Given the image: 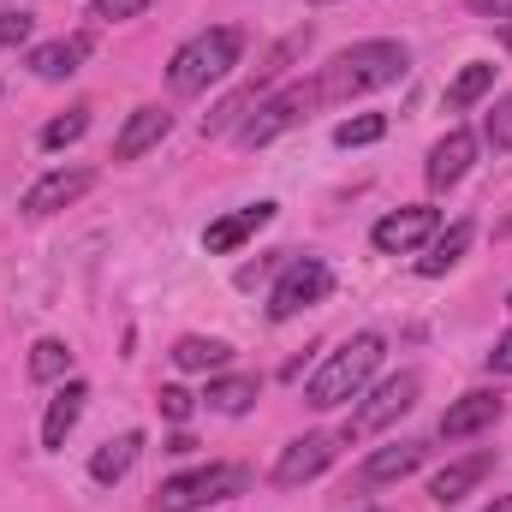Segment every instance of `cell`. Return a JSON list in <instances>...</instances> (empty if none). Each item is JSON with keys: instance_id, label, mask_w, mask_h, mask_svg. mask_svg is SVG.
<instances>
[{"instance_id": "1", "label": "cell", "mask_w": 512, "mask_h": 512, "mask_svg": "<svg viewBox=\"0 0 512 512\" xmlns=\"http://www.w3.org/2000/svg\"><path fill=\"white\" fill-rule=\"evenodd\" d=\"M405 72H411V48L393 42V36H370V42L340 48V54L316 72V96H322V108H340V102H352V96L393 90Z\"/></svg>"}, {"instance_id": "2", "label": "cell", "mask_w": 512, "mask_h": 512, "mask_svg": "<svg viewBox=\"0 0 512 512\" xmlns=\"http://www.w3.org/2000/svg\"><path fill=\"white\" fill-rule=\"evenodd\" d=\"M382 358H387V340L376 334V328L340 340V346L310 370V382H304V405H310V411H340V405H352L364 387L376 382Z\"/></svg>"}, {"instance_id": "3", "label": "cell", "mask_w": 512, "mask_h": 512, "mask_svg": "<svg viewBox=\"0 0 512 512\" xmlns=\"http://www.w3.org/2000/svg\"><path fill=\"white\" fill-rule=\"evenodd\" d=\"M239 60H245V30H239V24H209V30H197L191 42L173 48V60H167V90H173V96H203L209 84L233 78Z\"/></svg>"}, {"instance_id": "4", "label": "cell", "mask_w": 512, "mask_h": 512, "mask_svg": "<svg viewBox=\"0 0 512 512\" xmlns=\"http://www.w3.org/2000/svg\"><path fill=\"white\" fill-rule=\"evenodd\" d=\"M245 489H251L245 465H197V471H179V477H167L155 489V512H203L245 495Z\"/></svg>"}, {"instance_id": "5", "label": "cell", "mask_w": 512, "mask_h": 512, "mask_svg": "<svg viewBox=\"0 0 512 512\" xmlns=\"http://www.w3.org/2000/svg\"><path fill=\"white\" fill-rule=\"evenodd\" d=\"M417 393H423V376H417V370H399V376H387V382L364 387V393L352 399V417H346L340 441H370V435H382L387 423H399V417L417 405Z\"/></svg>"}, {"instance_id": "6", "label": "cell", "mask_w": 512, "mask_h": 512, "mask_svg": "<svg viewBox=\"0 0 512 512\" xmlns=\"http://www.w3.org/2000/svg\"><path fill=\"white\" fill-rule=\"evenodd\" d=\"M310 108H322V96H316V78L310 84H286V90H274V96H262L251 108V120L233 131V143L239 149H268L274 137H286V131H298L310 120Z\"/></svg>"}, {"instance_id": "7", "label": "cell", "mask_w": 512, "mask_h": 512, "mask_svg": "<svg viewBox=\"0 0 512 512\" xmlns=\"http://www.w3.org/2000/svg\"><path fill=\"white\" fill-rule=\"evenodd\" d=\"M328 292H334V268L322 256H286L268 286V322H292V316L316 310Z\"/></svg>"}, {"instance_id": "8", "label": "cell", "mask_w": 512, "mask_h": 512, "mask_svg": "<svg viewBox=\"0 0 512 512\" xmlns=\"http://www.w3.org/2000/svg\"><path fill=\"white\" fill-rule=\"evenodd\" d=\"M334 459H340V435L310 429V435H298V441H286V447H280V459H274L268 483H274V489H304V483H316Z\"/></svg>"}, {"instance_id": "9", "label": "cell", "mask_w": 512, "mask_h": 512, "mask_svg": "<svg viewBox=\"0 0 512 512\" xmlns=\"http://www.w3.org/2000/svg\"><path fill=\"white\" fill-rule=\"evenodd\" d=\"M435 233H441V209L435 203H411V209H393V215H382L370 227V245L382 256H411V251H423Z\"/></svg>"}, {"instance_id": "10", "label": "cell", "mask_w": 512, "mask_h": 512, "mask_svg": "<svg viewBox=\"0 0 512 512\" xmlns=\"http://www.w3.org/2000/svg\"><path fill=\"white\" fill-rule=\"evenodd\" d=\"M90 191H96V173H90V167H54V173H42V179L18 197V209H24L30 221H48V215L72 209V203L90 197Z\"/></svg>"}, {"instance_id": "11", "label": "cell", "mask_w": 512, "mask_h": 512, "mask_svg": "<svg viewBox=\"0 0 512 512\" xmlns=\"http://www.w3.org/2000/svg\"><path fill=\"white\" fill-rule=\"evenodd\" d=\"M501 411H507V393H501V387H471V393H459V399L441 411L435 429H441V441H471V435L495 429Z\"/></svg>"}, {"instance_id": "12", "label": "cell", "mask_w": 512, "mask_h": 512, "mask_svg": "<svg viewBox=\"0 0 512 512\" xmlns=\"http://www.w3.org/2000/svg\"><path fill=\"white\" fill-rule=\"evenodd\" d=\"M477 149H483V143H477L465 126H453L447 137H435V143H429V161H423V179H429V191H453V185L471 173Z\"/></svg>"}, {"instance_id": "13", "label": "cell", "mask_w": 512, "mask_h": 512, "mask_svg": "<svg viewBox=\"0 0 512 512\" xmlns=\"http://www.w3.org/2000/svg\"><path fill=\"white\" fill-rule=\"evenodd\" d=\"M274 209H280V203H268V197H262V203H245V209H233V215L209 221V227H203V251H209V256H233V251H245L256 233H262V227L274 221Z\"/></svg>"}, {"instance_id": "14", "label": "cell", "mask_w": 512, "mask_h": 512, "mask_svg": "<svg viewBox=\"0 0 512 512\" xmlns=\"http://www.w3.org/2000/svg\"><path fill=\"white\" fill-rule=\"evenodd\" d=\"M90 54H96V36H90V30H72V36H54V42L30 48V72L48 78V84H60V78H72V72H84Z\"/></svg>"}, {"instance_id": "15", "label": "cell", "mask_w": 512, "mask_h": 512, "mask_svg": "<svg viewBox=\"0 0 512 512\" xmlns=\"http://www.w3.org/2000/svg\"><path fill=\"white\" fill-rule=\"evenodd\" d=\"M429 459V441H393V447H376L364 465H358V489H382V483H405L417 465Z\"/></svg>"}, {"instance_id": "16", "label": "cell", "mask_w": 512, "mask_h": 512, "mask_svg": "<svg viewBox=\"0 0 512 512\" xmlns=\"http://www.w3.org/2000/svg\"><path fill=\"white\" fill-rule=\"evenodd\" d=\"M84 405H90V382L66 376V382H60V393L48 399V411H42V453H60V447H66V435L78 429Z\"/></svg>"}, {"instance_id": "17", "label": "cell", "mask_w": 512, "mask_h": 512, "mask_svg": "<svg viewBox=\"0 0 512 512\" xmlns=\"http://www.w3.org/2000/svg\"><path fill=\"white\" fill-rule=\"evenodd\" d=\"M167 131H173V114H167V108H155V102L131 108L126 126H120V137H114V161H143Z\"/></svg>"}, {"instance_id": "18", "label": "cell", "mask_w": 512, "mask_h": 512, "mask_svg": "<svg viewBox=\"0 0 512 512\" xmlns=\"http://www.w3.org/2000/svg\"><path fill=\"white\" fill-rule=\"evenodd\" d=\"M495 471V447H483V453H471V459H453L447 471H435V483H429V501L435 507H459L483 477Z\"/></svg>"}, {"instance_id": "19", "label": "cell", "mask_w": 512, "mask_h": 512, "mask_svg": "<svg viewBox=\"0 0 512 512\" xmlns=\"http://www.w3.org/2000/svg\"><path fill=\"white\" fill-rule=\"evenodd\" d=\"M471 239H477V221H453V227H441V233L423 245V256H417V274H423V280H441L447 268H459V262H465Z\"/></svg>"}, {"instance_id": "20", "label": "cell", "mask_w": 512, "mask_h": 512, "mask_svg": "<svg viewBox=\"0 0 512 512\" xmlns=\"http://www.w3.org/2000/svg\"><path fill=\"white\" fill-rule=\"evenodd\" d=\"M137 453H143V429H120V435H108V441L96 447V459H90V483H102V489L126 483L131 465H137Z\"/></svg>"}, {"instance_id": "21", "label": "cell", "mask_w": 512, "mask_h": 512, "mask_svg": "<svg viewBox=\"0 0 512 512\" xmlns=\"http://www.w3.org/2000/svg\"><path fill=\"white\" fill-rule=\"evenodd\" d=\"M185 376H221L227 364H233V346L227 340H215V334H185V340H173V352H167Z\"/></svg>"}, {"instance_id": "22", "label": "cell", "mask_w": 512, "mask_h": 512, "mask_svg": "<svg viewBox=\"0 0 512 512\" xmlns=\"http://www.w3.org/2000/svg\"><path fill=\"white\" fill-rule=\"evenodd\" d=\"M256 399H262V376H209L203 387V405L221 417H245Z\"/></svg>"}, {"instance_id": "23", "label": "cell", "mask_w": 512, "mask_h": 512, "mask_svg": "<svg viewBox=\"0 0 512 512\" xmlns=\"http://www.w3.org/2000/svg\"><path fill=\"white\" fill-rule=\"evenodd\" d=\"M495 72H501V66H489V60H471V66H459V78H453V84H447V96H441V102H447V114H465V108H477V102L495 90Z\"/></svg>"}, {"instance_id": "24", "label": "cell", "mask_w": 512, "mask_h": 512, "mask_svg": "<svg viewBox=\"0 0 512 512\" xmlns=\"http://www.w3.org/2000/svg\"><path fill=\"white\" fill-rule=\"evenodd\" d=\"M304 48H310V24H304V30H292V36H280V42L268 48V60L256 66V78H251L256 96H268V90H274V84L292 72V60H304Z\"/></svg>"}, {"instance_id": "25", "label": "cell", "mask_w": 512, "mask_h": 512, "mask_svg": "<svg viewBox=\"0 0 512 512\" xmlns=\"http://www.w3.org/2000/svg\"><path fill=\"white\" fill-rule=\"evenodd\" d=\"M66 376H72V346H66V340H54V334H48V340H36V346H30V382H66Z\"/></svg>"}, {"instance_id": "26", "label": "cell", "mask_w": 512, "mask_h": 512, "mask_svg": "<svg viewBox=\"0 0 512 512\" xmlns=\"http://www.w3.org/2000/svg\"><path fill=\"white\" fill-rule=\"evenodd\" d=\"M256 102H262V96H256V84L233 90V96H227V102H221V108H215V114L203 120V137H227V131H239L245 120H251V108H256Z\"/></svg>"}, {"instance_id": "27", "label": "cell", "mask_w": 512, "mask_h": 512, "mask_svg": "<svg viewBox=\"0 0 512 512\" xmlns=\"http://www.w3.org/2000/svg\"><path fill=\"white\" fill-rule=\"evenodd\" d=\"M84 131H90V108L78 102V108H66L60 120H48V126H42V149H48V155H60V149H72Z\"/></svg>"}, {"instance_id": "28", "label": "cell", "mask_w": 512, "mask_h": 512, "mask_svg": "<svg viewBox=\"0 0 512 512\" xmlns=\"http://www.w3.org/2000/svg\"><path fill=\"white\" fill-rule=\"evenodd\" d=\"M489 155H512V90L495 96V108L483 114V137H477Z\"/></svg>"}, {"instance_id": "29", "label": "cell", "mask_w": 512, "mask_h": 512, "mask_svg": "<svg viewBox=\"0 0 512 512\" xmlns=\"http://www.w3.org/2000/svg\"><path fill=\"white\" fill-rule=\"evenodd\" d=\"M382 137H387L382 114H358V120H340V126H334V143H340V149H370V143H382Z\"/></svg>"}, {"instance_id": "30", "label": "cell", "mask_w": 512, "mask_h": 512, "mask_svg": "<svg viewBox=\"0 0 512 512\" xmlns=\"http://www.w3.org/2000/svg\"><path fill=\"white\" fill-rule=\"evenodd\" d=\"M30 30H36V18H30L24 6H6V12H0V48H24Z\"/></svg>"}, {"instance_id": "31", "label": "cell", "mask_w": 512, "mask_h": 512, "mask_svg": "<svg viewBox=\"0 0 512 512\" xmlns=\"http://www.w3.org/2000/svg\"><path fill=\"white\" fill-rule=\"evenodd\" d=\"M149 6H155V0H96L90 18H96V24H126V18H143Z\"/></svg>"}, {"instance_id": "32", "label": "cell", "mask_w": 512, "mask_h": 512, "mask_svg": "<svg viewBox=\"0 0 512 512\" xmlns=\"http://www.w3.org/2000/svg\"><path fill=\"white\" fill-rule=\"evenodd\" d=\"M155 405H161V417H167V423H185V417L197 411V393H185V387H161V393H155Z\"/></svg>"}, {"instance_id": "33", "label": "cell", "mask_w": 512, "mask_h": 512, "mask_svg": "<svg viewBox=\"0 0 512 512\" xmlns=\"http://www.w3.org/2000/svg\"><path fill=\"white\" fill-rule=\"evenodd\" d=\"M483 364H489V376H512V328L489 346V358H483Z\"/></svg>"}, {"instance_id": "34", "label": "cell", "mask_w": 512, "mask_h": 512, "mask_svg": "<svg viewBox=\"0 0 512 512\" xmlns=\"http://www.w3.org/2000/svg\"><path fill=\"white\" fill-rule=\"evenodd\" d=\"M477 18H512V0H465Z\"/></svg>"}, {"instance_id": "35", "label": "cell", "mask_w": 512, "mask_h": 512, "mask_svg": "<svg viewBox=\"0 0 512 512\" xmlns=\"http://www.w3.org/2000/svg\"><path fill=\"white\" fill-rule=\"evenodd\" d=\"M483 512H512V495H495V501H489Z\"/></svg>"}, {"instance_id": "36", "label": "cell", "mask_w": 512, "mask_h": 512, "mask_svg": "<svg viewBox=\"0 0 512 512\" xmlns=\"http://www.w3.org/2000/svg\"><path fill=\"white\" fill-rule=\"evenodd\" d=\"M310 6H334V0H310Z\"/></svg>"}, {"instance_id": "37", "label": "cell", "mask_w": 512, "mask_h": 512, "mask_svg": "<svg viewBox=\"0 0 512 512\" xmlns=\"http://www.w3.org/2000/svg\"><path fill=\"white\" fill-rule=\"evenodd\" d=\"M358 512H382V507H358Z\"/></svg>"}, {"instance_id": "38", "label": "cell", "mask_w": 512, "mask_h": 512, "mask_svg": "<svg viewBox=\"0 0 512 512\" xmlns=\"http://www.w3.org/2000/svg\"><path fill=\"white\" fill-rule=\"evenodd\" d=\"M507 310H512V292H507Z\"/></svg>"}, {"instance_id": "39", "label": "cell", "mask_w": 512, "mask_h": 512, "mask_svg": "<svg viewBox=\"0 0 512 512\" xmlns=\"http://www.w3.org/2000/svg\"><path fill=\"white\" fill-rule=\"evenodd\" d=\"M0 96H6V84H0Z\"/></svg>"}]
</instances>
